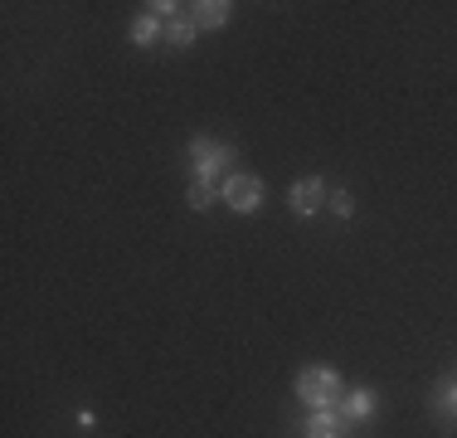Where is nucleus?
<instances>
[{"label": "nucleus", "instance_id": "obj_1", "mask_svg": "<svg viewBox=\"0 0 457 438\" xmlns=\"http://www.w3.org/2000/svg\"><path fill=\"white\" fill-rule=\"evenodd\" d=\"M297 400H307L312 409H331L336 400H341V375L326 366H312L297 375Z\"/></svg>", "mask_w": 457, "mask_h": 438}, {"label": "nucleus", "instance_id": "obj_8", "mask_svg": "<svg viewBox=\"0 0 457 438\" xmlns=\"http://www.w3.org/2000/svg\"><path fill=\"white\" fill-rule=\"evenodd\" d=\"M214 195H224V190H220V185H214V181H195L185 200H190V210H210V205H214Z\"/></svg>", "mask_w": 457, "mask_h": 438}, {"label": "nucleus", "instance_id": "obj_12", "mask_svg": "<svg viewBox=\"0 0 457 438\" xmlns=\"http://www.w3.org/2000/svg\"><path fill=\"white\" fill-rule=\"evenodd\" d=\"M443 400H448V409L457 414V390H443Z\"/></svg>", "mask_w": 457, "mask_h": 438}, {"label": "nucleus", "instance_id": "obj_7", "mask_svg": "<svg viewBox=\"0 0 457 438\" xmlns=\"http://www.w3.org/2000/svg\"><path fill=\"white\" fill-rule=\"evenodd\" d=\"M161 35H166V29L156 25V15H137V20H132V39L141 44V49H146V44H156Z\"/></svg>", "mask_w": 457, "mask_h": 438}, {"label": "nucleus", "instance_id": "obj_3", "mask_svg": "<svg viewBox=\"0 0 457 438\" xmlns=\"http://www.w3.org/2000/svg\"><path fill=\"white\" fill-rule=\"evenodd\" d=\"M190 161H195V171H200V181H210V175H220V166H228V161H234V151L220 147V141H195V147H190Z\"/></svg>", "mask_w": 457, "mask_h": 438}, {"label": "nucleus", "instance_id": "obj_10", "mask_svg": "<svg viewBox=\"0 0 457 438\" xmlns=\"http://www.w3.org/2000/svg\"><path fill=\"white\" fill-rule=\"evenodd\" d=\"M345 409H351L355 419H370V414H375V394H370V390H355V394H351V404H345Z\"/></svg>", "mask_w": 457, "mask_h": 438}, {"label": "nucleus", "instance_id": "obj_6", "mask_svg": "<svg viewBox=\"0 0 457 438\" xmlns=\"http://www.w3.org/2000/svg\"><path fill=\"white\" fill-rule=\"evenodd\" d=\"M307 438H341V419H336L331 409H317L307 424Z\"/></svg>", "mask_w": 457, "mask_h": 438}, {"label": "nucleus", "instance_id": "obj_4", "mask_svg": "<svg viewBox=\"0 0 457 438\" xmlns=\"http://www.w3.org/2000/svg\"><path fill=\"white\" fill-rule=\"evenodd\" d=\"M287 200H292V210H297V215H312V210H317V205L326 200V185L317 181V175H307V181H297V185H292V195H287Z\"/></svg>", "mask_w": 457, "mask_h": 438}, {"label": "nucleus", "instance_id": "obj_9", "mask_svg": "<svg viewBox=\"0 0 457 438\" xmlns=\"http://www.w3.org/2000/svg\"><path fill=\"white\" fill-rule=\"evenodd\" d=\"M166 39L176 44V49H190V39H195V20H166Z\"/></svg>", "mask_w": 457, "mask_h": 438}, {"label": "nucleus", "instance_id": "obj_2", "mask_svg": "<svg viewBox=\"0 0 457 438\" xmlns=\"http://www.w3.org/2000/svg\"><path fill=\"white\" fill-rule=\"evenodd\" d=\"M220 190H224V205L238 215H253L258 205H263V181H258V175H228Z\"/></svg>", "mask_w": 457, "mask_h": 438}, {"label": "nucleus", "instance_id": "obj_5", "mask_svg": "<svg viewBox=\"0 0 457 438\" xmlns=\"http://www.w3.org/2000/svg\"><path fill=\"white\" fill-rule=\"evenodd\" d=\"M190 20H195V29H220V25H228V5L224 0H200Z\"/></svg>", "mask_w": 457, "mask_h": 438}, {"label": "nucleus", "instance_id": "obj_11", "mask_svg": "<svg viewBox=\"0 0 457 438\" xmlns=\"http://www.w3.org/2000/svg\"><path fill=\"white\" fill-rule=\"evenodd\" d=\"M331 210L341 215V219H351V210H355V200H351V190H336L331 195Z\"/></svg>", "mask_w": 457, "mask_h": 438}]
</instances>
